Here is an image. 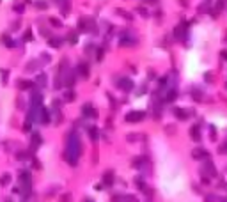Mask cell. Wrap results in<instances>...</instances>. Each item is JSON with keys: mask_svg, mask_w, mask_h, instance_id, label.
Masks as SVG:
<instances>
[{"mask_svg": "<svg viewBox=\"0 0 227 202\" xmlns=\"http://www.w3.org/2000/svg\"><path fill=\"white\" fill-rule=\"evenodd\" d=\"M142 117H144V113H142V112H135V113H130L126 119H128V121H131V122H135V121H138V119H142Z\"/></svg>", "mask_w": 227, "mask_h": 202, "instance_id": "1", "label": "cell"}, {"mask_svg": "<svg viewBox=\"0 0 227 202\" xmlns=\"http://www.w3.org/2000/svg\"><path fill=\"white\" fill-rule=\"evenodd\" d=\"M9 183H11V176H9V174H4V176L0 177V184L5 186V184H9Z\"/></svg>", "mask_w": 227, "mask_h": 202, "instance_id": "2", "label": "cell"}, {"mask_svg": "<svg viewBox=\"0 0 227 202\" xmlns=\"http://www.w3.org/2000/svg\"><path fill=\"white\" fill-rule=\"evenodd\" d=\"M39 144H41V137H39V135H37V133H36V135H34V137H32V145H34V147H37V145H39Z\"/></svg>", "mask_w": 227, "mask_h": 202, "instance_id": "3", "label": "cell"}, {"mask_svg": "<svg viewBox=\"0 0 227 202\" xmlns=\"http://www.w3.org/2000/svg\"><path fill=\"white\" fill-rule=\"evenodd\" d=\"M50 115H48V110H41V121L43 122H48Z\"/></svg>", "mask_w": 227, "mask_h": 202, "instance_id": "4", "label": "cell"}, {"mask_svg": "<svg viewBox=\"0 0 227 202\" xmlns=\"http://www.w3.org/2000/svg\"><path fill=\"white\" fill-rule=\"evenodd\" d=\"M194 156H195V158H204L206 152L202 151V149H197V151H194Z\"/></svg>", "mask_w": 227, "mask_h": 202, "instance_id": "5", "label": "cell"}, {"mask_svg": "<svg viewBox=\"0 0 227 202\" xmlns=\"http://www.w3.org/2000/svg\"><path fill=\"white\" fill-rule=\"evenodd\" d=\"M105 183H107V184L112 183V172H107V174H105Z\"/></svg>", "mask_w": 227, "mask_h": 202, "instance_id": "6", "label": "cell"}, {"mask_svg": "<svg viewBox=\"0 0 227 202\" xmlns=\"http://www.w3.org/2000/svg\"><path fill=\"white\" fill-rule=\"evenodd\" d=\"M29 87H30V82H20V89H29Z\"/></svg>", "mask_w": 227, "mask_h": 202, "instance_id": "7", "label": "cell"}, {"mask_svg": "<svg viewBox=\"0 0 227 202\" xmlns=\"http://www.w3.org/2000/svg\"><path fill=\"white\" fill-rule=\"evenodd\" d=\"M36 7H39V9H44V7H46V2H36Z\"/></svg>", "mask_w": 227, "mask_h": 202, "instance_id": "8", "label": "cell"}, {"mask_svg": "<svg viewBox=\"0 0 227 202\" xmlns=\"http://www.w3.org/2000/svg\"><path fill=\"white\" fill-rule=\"evenodd\" d=\"M192 137H194L195 140H199V131H197V128H194V130H192Z\"/></svg>", "mask_w": 227, "mask_h": 202, "instance_id": "9", "label": "cell"}, {"mask_svg": "<svg viewBox=\"0 0 227 202\" xmlns=\"http://www.w3.org/2000/svg\"><path fill=\"white\" fill-rule=\"evenodd\" d=\"M14 11H18V12L23 11V4H21V5H14Z\"/></svg>", "mask_w": 227, "mask_h": 202, "instance_id": "10", "label": "cell"}, {"mask_svg": "<svg viewBox=\"0 0 227 202\" xmlns=\"http://www.w3.org/2000/svg\"><path fill=\"white\" fill-rule=\"evenodd\" d=\"M225 151H227V144L224 145V147H222V152H225Z\"/></svg>", "mask_w": 227, "mask_h": 202, "instance_id": "11", "label": "cell"}, {"mask_svg": "<svg viewBox=\"0 0 227 202\" xmlns=\"http://www.w3.org/2000/svg\"><path fill=\"white\" fill-rule=\"evenodd\" d=\"M85 202H93V200H85Z\"/></svg>", "mask_w": 227, "mask_h": 202, "instance_id": "12", "label": "cell"}]
</instances>
